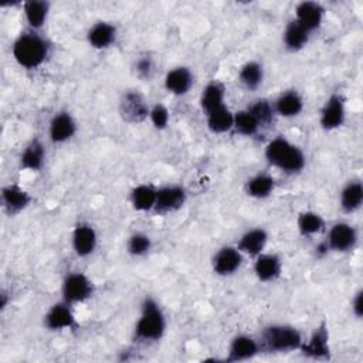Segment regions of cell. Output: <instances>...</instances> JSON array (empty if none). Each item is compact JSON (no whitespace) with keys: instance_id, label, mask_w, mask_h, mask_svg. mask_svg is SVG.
I'll use <instances>...</instances> for the list:
<instances>
[{"instance_id":"d6a6232c","label":"cell","mask_w":363,"mask_h":363,"mask_svg":"<svg viewBox=\"0 0 363 363\" xmlns=\"http://www.w3.org/2000/svg\"><path fill=\"white\" fill-rule=\"evenodd\" d=\"M247 109L252 113V116L257 119L258 125L262 128H268L274 123L277 113L274 109V104L267 98H258L252 101L251 105L247 106Z\"/></svg>"},{"instance_id":"836d02e7","label":"cell","mask_w":363,"mask_h":363,"mask_svg":"<svg viewBox=\"0 0 363 363\" xmlns=\"http://www.w3.org/2000/svg\"><path fill=\"white\" fill-rule=\"evenodd\" d=\"M233 130L241 136H247V138H252L255 135H258V132L261 130V126L258 125L257 119L252 116V113L244 108L240 109L237 112H234V128Z\"/></svg>"},{"instance_id":"7402d4cb","label":"cell","mask_w":363,"mask_h":363,"mask_svg":"<svg viewBox=\"0 0 363 363\" xmlns=\"http://www.w3.org/2000/svg\"><path fill=\"white\" fill-rule=\"evenodd\" d=\"M272 104H274L277 116H281L285 119H292L299 116L305 108V99L302 94L295 88L282 91Z\"/></svg>"},{"instance_id":"6da1fadb","label":"cell","mask_w":363,"mask_h":363,"mask_svg":"<svg viewBox=\"0 0 363 363\" xmlns=\"http://www.w3.org/2000/svg\"><path fill=\"white\" fill-rule=\"evenodd\" d=\"M52 44L41 31L23 30L11 44V55L26 71L38 69L51 55Z\"/></svg>"},{"instance_id":"4316f807","label":"cell","mask_w":363,"mask_h":363,"mask_svg":"<svg viewBox=\"0 0 363 363\" xmlns=\"http://www.w3.org/2000/svg\"><path fill=\"white\" fill-rule=\"evenodd\" d=\"M51 3L45 0H27L23 3V14L27 28L41 31L48 20Z\"/></svg>"},{"instance_id":"e575fe53","label":"cell","mask_w":363,"mask_h":363,"mask_svg":"<svg viewBox=\"0 0 363 363\" xmlns=\"http://www.w3.org/2000/svg\"><path fill=\"white\" fill-rule=\"evenodd\" d=\"M153 248L152 237L142 231L132 233L126 240V252L133 258H142L147 255Z\"/></svg>"},{"instance_id":"d590c367","label":"cell","mask_w":363,"mask_h":363,"mask_svg":"<svg viewBox=\"0 0 363 363\" xmlns=\"http://www.w3.org/2000/svg\"><path fill=\"white\" fill-rule=\"evenodd\" d=\"M149 121H150L152 126L156 130L167 129L169 122H170V111H169V108L164 104H162V102H156V104L150 105Z\"/></svg>"},{"instance_id":"4dcf8cb0","label":"cell","mask_w":363,"mask_h":363,"mask_svg":"<svg viewBox=\"0 0 363 363\" xmlns=\"http://www.w3.org/2000/svg\"><path fill=\"white\" fill-rule=\"evenodd\" d=\"M240 84L250 92L257 91L264 82V67L257 60H250L240 67L238 71Z\"/></svg>"},{"instance_id":"603a6c76","label":"cell","mask_w":363,"mask_h":363,"mask_svg":"<svg viewBox=\"0 0 363 363\" xmlns=\"http://www.w3.org/2000/svg\"><path fill=\"white\" fill-rule=\"evenodd\" d=\"M47 159V149L41 138H33L21 150L18 156V164L27 172H40Z\"/></svg>"},{"instance_id":"277c9868","label":"cell","mask_w":363,"mask_h":363,"mask_svg":"<svg viewBox=\"0 0 363 363\" xmlns=\"http://www.w3.org/2000/svg\"><path fill=\"white\" fill-rule=\"evenodd\" d=\"M258 342L262 353L286 354L298 352L303 336L301 330L288 323H269L261 329Z\"/></svg>"},{"instance_id":"5bb4252c","label":"cell","mask_w":363,"mask_h":363,"mask_svg":"<svg viewBox=\"0 0 363 363\" xmlns=\"http://www.w3.org/2000/svg\"><path fill=\"white\" fill-rule=\"evenodd\" d=\"M98 247V233L88 221H78L71 233V248L78 258L91 257Z\"/></svg>"},{"instance_id":"5b68a950","label":"cell","mask_w":363,"mask_h":363,"mask_svg":"<svg viewBox=\"0 0 363 363\" xmlns=\"http://www.w3.org/2000/svg\"><path fill=\"white\" fill-rule=\"evenodd\" d=\"M96 286L94 281L81 271H71L65 274L61 281V299L69 305L84 303L94 296Z\"/></svg>"},{"instance_id":"f1b7e54d","label":"cell","mask_w":363,"mask_h":363,"mask_svg":"<svg viewBox=\"0 0 363 363\" xmlns=\"http://www.w3.org/2000/svg\"><path fill=\"white\" fill-rule=\"evenodd\" d=\"M157 187L150 183L136 184L129 193V203L135 211L150 213L155 208Z\"/></svg>"},{"instance_id":"484cf974","label":"cell","mask_w":363,"mask_h":363,"mask_svg":"<svg viewBox=\"0 0 363 363\" xmlns=\"http://www.w3.org/2000/svg\"><path fill=\"white\" fill-rule=\"evenodd\" d=\"M199 104H200V108L204 115L224 106L225 105V85L216 79L207 82L200 92Z\"/></svg>"},{"instance_id":"9c48e42d","label":"cell","mask_w":363,"mask_h":363,"mask_svg":"<svg viewBox=\"0 0 363 363\" xmlns=\"http://www.w3.org/2000/svg\"><path fill=\"white\" fill-rule=\"evenodd\" d=\"M325 242L330 252H350L359 242V231L347 221H336L328 230Z\"/></svg>"},{"instance_id":"8fae6325","label":"cell","mask_w":363,"mask_h":363,"mask_svg":"<svg viewBox=\"0 0 363 363\" xmlns=\"http://www.w3.org/2000/svg\"><path fill=\"white\" fill-rule=\"evenodd\" d=\"M187 201V190L184 186L172 183L157 187L156 204L153 208L155 214L164 216L180 210Z\"/></svg>"},{"instance_id":"30bf717a","label":"cell","mask_w":363,"mask_h":363,"mask_svg":"<svg viewBox=\"0 0 363 363\" xmlns=\"http://www.w3.org/2000/svg\"><path fill=\"white\" fill-rule=\"evenodd\" d=\"M43 326L50 332L77 330L79 323L72 311V305L60 299L50 305L43 316Z\"/></svg>"},{"instance_id":"f35d334b","label":"cell","mask_w":363,"mask_h":363,"mask_svg":"<svg viewBox=\"0 0 363 363\" xmlns=\"http://www.w3.org/2000/svg\"><path fill=\"white\" fill-rule=\"evenodd\" d=\"M329 252H330V251H329V248H328L325 240H322V241L315 247V257H316V258H323V257H326Z\"/></svg>"},{"instance_id":"8992f818","label":"cell","mask_w":363,"mask_h":363,"mask_svg":"<svg viewBox=\"0 0 363 363\" xmlns=\"http://www.w3.org/2000/svg\"><path fill=\"white\" fill-rule=\"evenodd\" d=\"M149 111L150 105L147 99L136 89H128L119 98L118 112L122 121L126 123L136 125L145 122L149 119Z\"/></svg>"},{"instance_id":"9a60e30c","label":"cell","mask_w":363,"mask_h":363,"mask_svg":"<svg viewBox=\"0 0 363 363\" xmlns=\"http://www.w3.org/2000/svg\"><path fill=\"white\" fill-rule=\"evenodd\" d=\"M0 200L3 211L9 217H14L24 211L33 203V196L28 190L21 187L17 183L4 184L0 190Z\"/></svg>"},{"instance_id":"44dd1931","label":"cell","mask_w":363,"mask_h":363,"mask_svg":"<svg viewBox=\"0 0 363 363\" xmlns=\"http://www.w3.org/2000/svg\"><path fill=\"white\" fill-rule=\"evenodd\" d=\"M268 240L269 234L264 227H252L238 237L235 247L241 251L244 257L247 255L255 258L257 255L265 251Z\"/></svg>"},{"instance_id":"d4e9b609","label":"cell","mask_w":363,"mask_h":363,"mask_svg":"<svg viewBox=\"0 0 363 363\" xmlns=\"http://www.w3.org/2000/svg\"><path fill=\"white\" fill-rule=\"evenodd\" d=\"M363 204V183L360 179L347 180L339 191V207L343 213L352 214Z\"/></svg>"},{"instance_id":"f546056e","label":"cell","mask_w":363,"mask_h":363,"mask_svg":"<svg viewBox=\"0 0 363 363\" xmlns=\"http://www.w3.org/2000/svg\"><path fill=\"white\" fill-rule=\"evenodd\" d=\"M296 230L299 235L309 238L323 233L326 230V221L318 211L305 210L296 217Z\"/></svg>"},{"instance_id":"ba28073f","label":"cell","mask_w":363,"mask_h":363,"mask_svg":"<svg viewBox=\"0 0 363 363\" xmlns=\"http://www.w3.org/2000/svg\"><path fill=\"white\" fill-rule=\"evenodd\" d=\"M346 122V99L339 91L332 92L319 111V126L325 132H333Z\"/></svg>"},{"instance_id":"4fadbf2b","label":"cell","mask_w":363,"mask_h":363,"mask_svg":"<svg viewBox=\"0 0 363 363\" xmlns=\"http://www.w3.org/2000/svg\"><path fill=\"white\" fill-rule=\"evenodd\" d=\"M78 132L75 116L67 111H57L48 122V139L52 145H64L69 142Z\"/></svg>"},{"instance_id":"1f68e13d","label":"cell","mask_w":363,"mask_h":363,"mask_svg":"<svg viewBox=\"0 0 363 363\" xmlns=\"http://www.w3.org/2000/svg\"><path fill=\"white\" fill-rule=\"evenodd\" d=\"M207 129L214 135H224L234 128V112L227 106H221L206 115Z\"/></svg>"},{"instance_id":"ab89813d","label":"cell","mask_w":363,"mask_h":363,"mask_svg":"<svg viewBox=\"0 0 363 363\" xmlns=\"http://www.w3.org/2000/svg\"><path fill=\"white\" fill-rule=\"evenodd\" d=\"M9 299H10V292L6 289H1L0 292V309L4 311L9 305Z\"/></svg>"},{"instance_id":"d6986e66","label":"cell","mask_w":363,"mask_h":363,"mask_svg":"<svg viewBox=\"0 0 363 363\" xmlns=\"http://www.w3.org/2000/svg\"><path fill=\"white\" fill-rule=\"evenodd\" d=\"M303 28H306L311 34L320 28L325 18V7L319 1L305 0L296 4L295 17H294Z\"/></svg>"},{"instance_id":"74e56055","label":"cell","mask_w":363,"mask_h":363,"mask_svg":"<svg viewBox=\"0 0 363 363\" xmlns=\"http://www.w3.org/2000/svg\"><path fill=\"white\" fill-rule=\"evenodd\" d=\"M352 313L356 319H362L363 316V289L356 291V294L352 298Z\"/></svg>"},{"instance_id":"cb8c5ba5","label":"cell","mask_w":363,"mask_h":363,"mask_svg":"<svg viewBox=\"0 0 363 363\" xmlns=\"http://www.w3.org/2000/svg\"><path fill=\"white\" fill-rule=\"evenodd\" d=\"M277 187L275 177L268 172H258L247 179L244 183V191L248 197L255 200L268 199Z\"/></svg>"},{"instance_id":"8d00e7d4","label":"cell","mask_w":363,"mask_h":363,"mask_svg":"<svg viewBox=\"0 0 363 363\" xmlns=\"http://www.w3.org/2000/svg\"><path fill=\"white\" fill-rule=\"evenodd\" d=\"M133 69L135 74L142 79V81H150L155 75L156 65L155 61L150 55H140L133 62Z\"/></svg>"},{"instance_id":"83f0119b","label":"cell","mask_w":363,"mask_h":363,"mask_svg":"<svg viewBox=\"0 0 363 363\" xmlns=\"http://www.w3.org/2000/svg\"><path fill=\"white\" fill-rule=\"evenodd\" d=\"M311 33L295 18H291L282 31V45L288 52H299L309 43Z\"/></svg>"},{"instance_id":"3957f363","label":"cell","mask_w":363,"mask_h":363,"mask_svg":"<svg viewBox=\"0 0 363 363\" xmlns=\"http://www.w3.org/2000/svg\"><path fill=\"white\" fill-rule=\"evenodd\" d=\"M264 157L271 167L285 174H298L306 166V155L302 147L282 135L272 138L265 145Z\"/></svg>"},{"instance_id":"ffe728a7","label":"cell","mask_w":363,"mask_h":363,"mask_svg":"<svg viewBox=\"0 0 363 363\" xmlns=\"http://www.w3.org/2000/svg\"><path fill=\"white\" fill-rule=\"evenodd\" d=\"M194 84V74L186 65H177L169 69L163 78L166 91L174 96H184Z\"/></svg>"},{"instance_id":"7a4b0ae2","label":"cell","mask_w":363,"mask_h":363,"mask_svg":"<svg viewBox=\"0 0 363 363\" xmlns=\"http://www.w3.org/2000/svg\"><path fill=\"white\" fill-rule=\"evenodd\" d=\"M167 329V319L160 303L146 295L140 303L139 318L133 326L132 342L138 345H152L160 342Z\"/></svg>"},{"instance_id":"7c38bea8","label":"cell","mask_w":363,"mask_h":363,"mask_svg":"<svg viewBox=\"0 0 363 363\" xmlns=\"http://www.w3.org/2000/svg\"><path fill=\"white\" fill-rule=\"evenodd\" d=\"M261 353L262 350H261L258 337L250 333H237L235 336L231 337L228 343L227 354L221 360L225 363L244 362V360H251Z\"/></svg>"},{"instance_id":"2e32d148","label":"cell","mask_w":363,"mask_h":363,"mask_svg":"<svg viewBox=\"0 0 363 363\" xmlns=\"http://www.w3.org/2000/svg\"><path fill=\"white\" fill-rule=\"evenodd\" d=\"M244 255L235 245L220 247L211 258V269L218 277H231L242 267Z\"/></svg>"},{"instance_id":"e0dca14e","label":"cell","mask_w":363,"mask_h":363,"mask_svg":"<svg viewBox=\"0 0 363 363\" xmlns=\"http://www.w3.org/2000/svg\"><path fill=\"white\" fill-rule=\"evenodd\" d=\"M282 258L277 252H261L254 258L252 271L257 279L262 284L275 282L282 274Z\"/></svg>"},{"instance_id":"ac0fdd59","label":"cell","mask_w":363,"mask_h":363,"mask_svg":"<svg viewBox=\"0 0 363 363\" xmlns=\"http://www.w3.org/2000/svg\"><path fill=\"white\" fill-rule=\"evenodd\" d=\"M118 38V27L112 21H95L86 31V41L94 50H108Z\"/></svg>"},{"instance_id":"52a82bcc","label":"cell","mask_w":363,"mask_h":363,"mask_svg":"<svg viewBox=\"0 0 363 363\" xmlns=\"http://www.w3.org/2000/svg\"><path fill=\"white\" fill-rule=\"evenodd\" d=\"M303 357L312 360H330L332 350H330V335L326 320H322L308 336L303 339L299 350Z\"/></svg>"}]
</instances>
